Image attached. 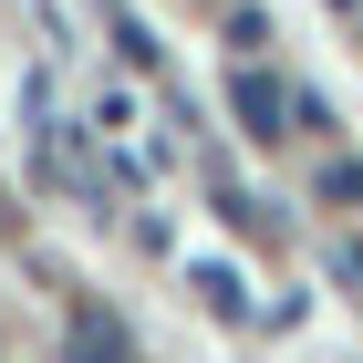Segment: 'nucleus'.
<instances>
[{"mask_svg":"<svg viewBox=\"0 0 363 363\" xmlns=\"http://www.w3.org/2000/svg\"><path fill=\"white\" fill-rule=\"evenodd\" d=\"M228 104H239V135H259V145L291 135V94H280V73H259V62L228 73Z\"/></svg>","mask_w":363,"mask_h":363,"instance_id":"nucleus-1","label":"nucleus"},{"mask_svg":"<svg viewBox=\"0 0 363 363\" xmlns=\"http://www.w3.org/2000/svg\"><path fill=\"white\" fill-rule=\"evenodd\" d=\"M62 353H73V363H125L135 342H125V322H114L104 301H84L73 322H62Z\"/></svg>","mask_w":363,"mask_h":363,"instance_id":"nucleus-2","label":"nucleus"},{"mask_svg":"<svg viewBox=\"0 0 363 363\" xmlns=\"http://www.w3.org/2000/svg\"><path fill=\"white\" fill-rule=\"evenodd\" d=\"M322 197H333V208H363V167H353V156H333V167H322Z\"/></svg>","mask_w":363,"mask_h":363,"instance_id":"nucleus-3","label":"nucleus"},{"mask_svg":"<svg viewBox=\"0 0 363 363\" xmlns=\"http://www.w3.org/2000/svg\"><path fill=\"white\" fill-rule=\"evenodd\" d=\"M333 280H342V291H363V239H342V250H333Z\"/></svg>","mask_w":363,"mask_h":363,"instance_id":"nucleus-4","label":"nucleus"}]
</instances>
